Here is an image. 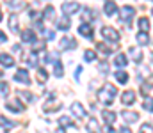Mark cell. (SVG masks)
I'll list each match as a JSON object with an SVG mask.
<instances>
[{
    "label": "cell",
    "instance_id": "cb8c5ba5",
    "mask_svg": "<svg viewBox=\"0 0 153 133\" xmlns=\"http://www.w3.org/2000/svg\"><path fill=\"white\" fill-rule=\"evenodd\" d=\"M87 132H100V124H98V121L94 117H91L87 121Z\"/></svg>",
    "mask_w": 153,
    "mask_h": 133
},
{
    "label": "cell",
    "instance_id": "277c9868",
    "mask_svg": "<svg viewBox=\"0 0 153 133\" xmlns=\"http://www.w3.org/2000/svg\"><path fill=\"white\" fill-rule=\"evenodd\" d=\"M22 59L30 66V68H36L38 66V57H36V51H23L22 53Z\"/></svg>",
    "mask_w": 153,
    "mask_h": 133
},
{
    "label": "cell",
    "instance_id": "3957f363",
    "mask_svg": "<svg viewBox=\"0 0 153 133\" xmlns=\"http://www.w3.org/2000/svg\"><path fill=\"white\" fill-rule=\"evenodd\" d=\"M134 14H135V9H134V7H130V5H125V7H121V20H123V21H126V23H132V18H134Z\"/></svg>",
    "mask_w": 153,
    "mask_h": 133
},
{
    "label": "cell",
    "instance_id": "44dd1931",
    "mask_svg": "<svg viewBox=\"0 0 153 133\" xmlns=\"http://www.w3.org/2000/svg\"><path fill=\"white\" fill-rule=\"evenodd\" d=\"M114 64L117 66V68H125L126 64H128V60H126V55L125 53H117L114 59Z\"/></svg>",
    "mask_w": 153,
    "mask_h": 133
},
{
    "label": "cell",
    "instance_id": "d4e9b609",
    "mask_svg": "<svg viewBox=\"0 0 153 133\" xmlns=\"http://www.w3.org/2000/svg\"><path fill=\"white\" fill-rule=\"evenodd\" d=\"M143 108L148 110V112H153V98L144 96V99H143Z\"/></svg>",
    "mask_w": 153,
    "mask_h": 133
},
{
    "label": "cell",
    "instance_id": "8d00e7d4",
    "mask_svg": "<svg viewBox=\"0 0 153 133\" xmlns=\"http://www.w3.org/2000/svg\"><path fill=\"white\" fill-rule=\"evenodd\" d=\"M0 123H2L5 128H13V126H14V123H13V121H7L5 117H0Z\"/></svg>",
    "mask_w": 153,
    "mask_h": 133
},
{
    "label": "cell",
    "instance_id": "5bb4252c",
    "mask_svg": "<svg viewBox=\"0 0 153 133\" xmlns=\"http://www.w3.org/2000/svg\"><path fill=\"white\" fill-rule=\"evenodd\" d=\"M121 101H123V105H134V101H135V92H134V90H126V92H123Z\"/></svg>",
    "mask_w": 153,
    "mask_h": 133
},
{
    "label": "cell",
    "instance_id": "ba28073f",
    "mask_svg": "<svg viewBox=\"0 0 153 133\" xmlns=\"http://www.w3.org/2000/svg\"><path fill=\"white\" fill-rule=\"evenodd\" d=\"M71 112H73V115L78 117V119L87 117V110L82 107V103H73V105H71Z\"/></svg>",
    "mask_w": 153,
    "mask_h": 133
},
{
    "label": "cell",
    "instance_id": "ac0fdd59",
    "mask_svg": "<svg viewBox=\"0 0 153 133\" xmlns=\"http://www.w3.org/2000/svg\"><path fill=\"white\" fill-rule=\"evenodd\" d=\"M102 117H103V121L107 123V126H111V124L116 121V114L111 112V110H103V112H102Z\"/></svg>",
    "mask_w": 153,
    "mask_h": 133
},
{
    "label": "cell",
    "instance_id": "b9f144b4",
    "mask_svg": "<svg viewBox=\"0 0 153 133\" xmlns=\"http://www.w3.org/2000/svg\"><path fill=\"white\" fill-rule=\"evenodd\" d=\"M0 21H2V9H0Z\"/></svg>",
    "mask_w": 153,
    "mask_h": 133
},
{
    "label": "cell",
    "instance_id": "30bf717a",
    "mask_svg": "<svg viewBox=\"0 0 153 133\" xmlns=\"http://www.w3.org/2000/svg\"><path fill=\"white\" fill-rule=\"evenodd\" d=\"M59 108H61V103H59V101H55V99H50V101H46V103L43 105V110H45L46 114L55 112V110H59Z\"/></svg>",
    "mask_w": 153,
    "mask_h": 133
},
{
    "label": "cell",
    "instance_id": "e575fe53",
    "mask_svg": "<svg viewBox=\"0 0 153 133\" xmlns=\"http://www.w3.org/2000/svg\"><path fill=\"white\" fill-rule=\"evenodd\" d=\"M64 75V68L61 62H55V76H62Z\"/></svg>",
    "mask_w": 153,
    "mask_h": 133
},
{
    "label": "cell",
    "instance_id": "e0dca14e",
    "mask_svg": "<svg viewBox=\"0 0 153 133\" xmlns=\"http://www.w3.org/2000/svg\"><path fill=\"white\" fill-rule=\"evenodd\" d=\"M130 57L139 64V62L143 60V51H141V48H139V46H132V48H130Z\"/></svg>",
    "mask_w": 153,
    "mask_h": 133
},
{
    "label": "cell",
    "instance_id": "6da1fadb",
    "mask_svg": "<svg viewBox=\"0 0 153 133\" xmlns=\"http://www.w3.org/2000/svg\"><path fill=\"white\" fill-rule=\"evenodd\" d=\"M116 94H117V89L112 85V84H105L103 85V89L98 92V98H100V101L103 103V105H112V101H114Z\"/></svg>",
    "mask_w": 153,
    "mask_h": 133
},
{
    "label": "cell",
    "instance_id": "7bdbcfd3",
    "mask_svg": "<svg viewBox=\"0 0 153 133\" xmlns=\"http://www.w3.org/2000/svg\"><path fill=\"white\" fill-rule=\"evenodd\" d=\"M152 59H153V55H152Z\"/></svg>",
    "mask_w": 153,
    "mask_h": 133
},
{
    "label": "cell",
    "instance_id": "603a6c76",
    "mask_svg": "<svg viewBox=\"0 0 153 133\" xmlns=\"http://www.w3.org/2000/svg\"><path fill=\"white\" fill-rule=\"evenodd\" d=\"M9 29H11V32H18V18H16V14H11L9 16Z\"/></svg>",
    "mask_w": 153,
    "mask_h": 133
},
{
    "label": "cell",
    "instance_id": "52a82bcc",
    "mask_svg": "<svg viewBox=\"0 0 153 133\" xmlns=\"http://www.w3.org/2000/svg\"><path fill=\"white\" fill-rule=\"evenodd\" d=\"M76 11H80V5H78L76 2H64V4H62V12H64V14L71 16V14H75Z\"/></svg>",
    "mask_w": 153,
    "mask_h": 133
},
{
    "label": "cell",
    "instance_id": "8992f818",
    "mask_svg": "<svg viewBox=\"0 0 153 133\" xmlns=\"http://www.w3.org/2000/svg\"><path fill=\"white\" fill-rule=\"evenodd\" d=\"M5 108L11 110V112L22 114V112L25 110V105H22V101H18V99H13V101H7V103H5Z\"/></svg>",
    "mask_w": 153,
    "mask_h": 133
},
{
    "label": "cell",
    "instance_id": "ffe728a7",
    "mask_svg": "<svg viewBox=\"0 0 153 133\" xmlns=\"http://www.w3.org/2000/svg\"><path fill=\"white\" fill-rule=\"evenodd\" d=\"M103 12H105L107 16H112V14H116V2H112V0H109V2H105V7H103Z\"/></svg>",
    "mask_w": 153,
    "mask_h": 133
},
{
    "label": "cell",
    "instance_id": "7a4b0ae2",
    "mask_svg": "<svg viewBox=\"0 0 153 133\" xmlns=\"http://www.w3.org/2000/svg\"><path fill=\"white\" fill-rule=\"evenodd\" d=\"M102 36L107 41H112V43H117L119 41V34H117V30L112 29V27H102Z\"/></svg>",
    "mask_w": 153,
    "mask_h": 133
},
{
    "label": "cell",
    "instance_id": "ee69618b",
    "mask_svg": "<svg viewBox=\"0 0 153 133\" xmlns=\"http://www.w3.org/2000/svg\"><path fill=\"white\" fill-rule=\"evenodd\" d=\"M152 12H153V9H152Z\"/></svg>",
    "mask_w": 153,
    "mask_h": 133
},
{
    "label": "cell",
    "instance_id": "f1b7e54d",
    "mask_svg": "<svg viewBox=\"0 0 153 133\" xmlns=\"http://www.w3.org/2000/svg\"><path fill=\"white\" fill-rule=\"evenodd\" d=\"M46 80H48V73H46L43 68H39L38 69V82L39 84H45Z\"/></svg>",
    "mask_w": 153,
    "mask_h": 133
},
{
    "label": "cell",
    "instance_id": "d6986e66",
    "mask_svg": "<svg viewBox=\"0 0 153 133\" xmlns=\"http://www.w3.org/2000/svg\"><path fill=\"white\" fill-rule=\"evenodd\" d=\"M70 25H71V21H70L68 14H64V18H59V20H57V27H59L61 30H68Z\"/></svg>",
    "mask_w": 153,
    "mask_h": 133
},
{
    "label": "cell",
    "instance_id": "836d02e7",
    "mask_svg": "<svg viewBox=\"0 0 153 133\" xmlns=\"http://www.w3.org/2000/svg\"><path fill=\"white\" fill-rule=\"evenodd\" d=\"M18 96H22V98H25L27 101H34V96H32L30 92H27V90H18Z\"/></svg>",
    "mask_w": 153,
    "mask_h": 133
},
{
    "label": "cell",
    "instance_id": "2e32d148",
    "mask_svg": "<svg viewBox=\"0 0 153 133\" xmlns=\"http://www.w3.org/2000/svg\"><path fill=\"white\" fill-rule=\"evenodd\" d=\"M22 41H23V43H36V34H34V30H29V29H27V30H23V32H22Z\"/></svg>",
    "mask_w": 153,
    "mask_h": 133
},
{
    "label": "cell",
    "instance_id": "f546056e",
    "mask_svg": "<svg viewBox=\"0 0 153 133\" xmlns=\"http://www.w3.org/2000/svg\"><path fill=\"white\" fill-rule=\"evenodd\" d=\"M96 48H98V51L103 53V55H109V53L112 51V48H107V44H103V43H98L96 44Z\"/></svg>",
    "mask_w": 153,
    "mask_h": 133
},
{
    "label": "cell",
    "instance_id": "4316f807",
    "mask_svg": "<svg viewBox=\"0 0 153 133\" xmlns=\"http://www.w3.org/2000/svg\"><path fill=\"white\" fill-rule=\"evenodd\" d=\"M53 16H55V9H53L52 5H48V7L45 9V12H43V18H45V20H53Z\"/></svg>",
    "mask_w": 153,
    "mask_h": 133
},
{
    "label": "cell",
    "instance_id": "f35d334b",
    "mask_svg": "<svg viewBox=\"0 0 153 133\" xmlns=\"http://www.w3.org/2000/svg\"><path fill=\"white\" fill-rule=\"evenodd\" d=\"M141 132H153V126L152 124H143L141 126Z\"/></svg>",
    "mask_w": 153,
    "mask_h": 133
},
{
    "label": "cell",
    "instance_id": "7402d4cb",
    "mask_svg": "<svg viewBox=\"0 0 153 133\" xmlns=\"http://www.w3.org/2000/svg\"><path fill=\"white\" fill-rule=\"evenodd\" d=\"M137 43L141 44V46H146V44L150 43V37H148V32H144V30H141V32L137 34Z\"/></svg>",
    "mask_w": 153,
    "mask_h": 133
},
{
    "label": "cell",
    "instance_id": "8fae6325",
    "mask_svg": "<svg viewBox=\"0 0 153 133\" xmlns=\"http://www.w3.org/2000/svg\"><path fill=\"white\" fill-rule=\"evenodd\" d=\"M59 48L61 50H70V48H76V41L73 37H64L59 41Z\"/></svg>",
    "mask_w": 153,
    "mask_h": 133
},
{
    "label": "cell",
    "instance_id": "7c38bea8",
    "mask_svg": "<svg viewBox=\"0 0 153 133\" xmlns=\"http://www.w3.org/2000/svg\"><path fill=\"white\" fill-rule=\"evenodd\" d=\"M78 32H80V36H84V37H87V39H93V29H91V25H87V23H82L80 27H78Z\"/></svg>",
    "mask_w": 153,
    "mask_h": 133
},
{
    "label": "cell",
    "instance_id": "9a60e30c",
    "mask_svg": "<svg viewBox=\"0 0 153 133\" xmlns=\"http://www.w3.org/2000/svg\"><path fill=\"white\" fill-rule=\"evenodd\" d=\"M0 64L4 68H13L14 66V59L9 53H0Z\"/></svg>",
    "mask_w": 153,
    "mask_h": 133
},
{
    "label": "cell",
    "instance_id": "d6a6232c",
    "mask_svg": "<svg viewBox=\"0 0 153 133\" xmlns=\"http://www.w3.org/2000/svg\"><path fill=\"white\" fill-rule=\"evenodd\" d=\"M84 57H85V60H87V62H91V60H94V59H96V53H94L93 50H85Z\"/></svg>",
    "mask_w": 153,
    "mask_h": 133
},
{
    "label": "cell",
    "instance_id": "83f0119b",
    "mask_svg": "<svg viewBox=\"0 0 153 133\" xmlns=\"http://www.w3.org/2000/svg\"><path fill=\"white\" fill-rule=\"evenodd\" d=\"M139 29L144 30V32H148L150 30V20L148 18H139Z\"/></svg>",
    "mask_w": 153,
    "mask_h": 133
},
{
    "label": "cell",
    "instance_id": "d590c367",
    "mask_svg": "<svg viewBox=\"0 0 153 133\" xmlns=\"http://www.w3.org/2000/svg\"><path fill=\"white\" fill-rule=\"evenodd\" d=\"M41 34H43V37H46L48 41H52V39L55 37V34H53V30H43Z\"/></svg>",
    "mask_w": 153,
    "mask_h": 133
},
{
    "label": "cell",
    "instance_id": "ab89813d",
    "mask_svg": "<svg viewBox=\"0 0 153 133\" xmlns=\"http://www.w3.org/2000/svg\"><path fill=\"white\" fill-rule=\"evenodd\" d=\"M82 16H84V20H85V21H87V20H91V11H89V9H84V14H82Z\"/></svg>",
    "mask_w": 153,
    "mask_h": 133
},
{
    "label": "cell",
    "instance_id": "1f68e13d",
    "mask_svg": "<svg viewBox=\"0 0 153 133\" xmlns=\"http://www.w3.org/2000/svg\"><path fill=\"white\" fill-rule=\"evenodd\" d=\"M9 94V85L5 82H0V98H5Z\"/></svg>",
    "mask_w": 153,
    "mask_h": 133
},
{
    "label": "cell",
    "instance_id": "5b68a950",
    "mask_svg": "<svg viewBox=\"0 0 153 133\" xmlns=\"http://www.w3.org/2000/svg\"><path fill=\"white\" fill-rule=\"evenodd\" d=\"M14 80L16 82H22V84H30V75H29V71L27 69H18L16 73H14Z\"/></svg>",
    "mask_w": 153,
    "mask_h": 133
},
{
    "label": "cell",
    "instance_id": "9c48e42d",
    "mask_svg": "<svg viewBox=\"0 0 153 133\" xmlns=\"http://www.w3.org/2000/svg\"><path fill=\"white\" fill-rule=\"evenodd\" d=\"M66 128H71V130H75V123H73V119H70V117H61L59 119V130L61 132H64Z\"/></svg>",
    "mask_w": 153,
    "mask_h": 133
},
{
    "label": "cell",
    "instance_id": "4fadbf2b",
    "mask_svg": "<svg viewBox=\"0 0 153 133\" xmlns=\"http://www.w3.org/2000/svg\"><path fill=\"white\" fill-rule=\"evenodd\" d=\"M121 115H123V119H125L126 123H130V124H134V123L139 119V114H137V112H130V110H123Z\"/></svg>",
    "mask_w": 153,
    "mask_h": 133
},
{
    "label": "cell",
    "instance_id": "60d3db41",
    "mask_svg": "<svg viewBox=\"0 0 153 133\" xmlns=\"http://www.w3.org/2000/svg\"><path fill=\"white\" fill-rule=\"evenodd\" d=\"M5 41H7V36H5V34L0 30V43H5Z\"/></svg>",
    "mask_w": 153,
    "mask_h": 133
},
{
    "label": "cell",
    "instance_id": "484cf974",
    "mask_svg": "<svg viewBox=\"0 0 153 133\" xmlns=\"http://www.w3.org/2000/svg\"><path fill=\"white\" fill-rule=\"evenodd\" d=\"M114 76L119 84H126V82H128V73H125V71H116Z\"/></svg>",
    "mask_w": 153,
    "mask_h": 133
},
{
    "label": "cell",
    "instance_id": "74e56055",
    "mask_svg": "<svg viewBox=\"0 0 153 133\" xmlns=\"http://www.w3.org/2000/svg\"><path fill=\"white\" fill-rule=\"evenodd\" d=\"M100 71H102L103 75L109 73V66H107V62H102V64H100Z\"/></svg>",
    "mask_w": 153,
    "mask_h": 133
},
{
    "label": "cell",
    "instance_id": "4dcf8cb0",
    "mask_svg": "<svg viewBox=\"0 0 153 133\" xmlns=\"http://www.w3.org/2000/svg\"><path fill=\"white\" fill-rule=\"evenodd\" d=\"M25 5H27L25 2H11V4H9V7H11L13 11H14V9H16V11H22V9H25Z\"/></svg>",
    "mask_w": 153,
    "mask_h": 133
}]
</instances>
